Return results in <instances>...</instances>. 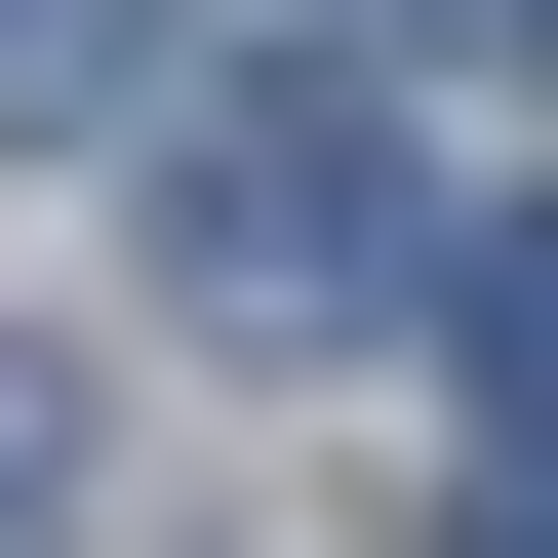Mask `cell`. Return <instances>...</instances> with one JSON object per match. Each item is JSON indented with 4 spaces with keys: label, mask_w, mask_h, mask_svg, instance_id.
Segmentation results:
<instances>
[{
    "label": "cell",
    "mask_w": 558,
    "mask_h": 558,
    "mask_svg": "<svg viewBox=\"0 0 558 558\" xmlns=\"http://www.w3.org/2000/svg\"><path fill=\"white\" fill-rule=\"evenodd\" d=\"M40 439H81V399H40V360H0V558H40V519H81V478H40Z\"/></svg>",
    "instance_id": "277c9868"
},
{
    "label": "cell",
    "mask_w": 558,
    "mask_h": 558,
    "mask_svg": "<svg viewBox=\"0 0 558 558\" xmlns=\"http://www.w3.org/2000/svg\"><path fill=\"white\" fill-rule=\"evenodd\" d=\"M160 40L199 0H0V120H160Z\"/></svg>",
    "instance_id": "7a4b0ae2"
},
{
    "label": "cell",
    "mask_w": 558,
    "mask_h": 558,
    "mask_svg": "<svg viewBox=\"0 0 558 558\" xmlns=\"http://www.w3.org/2000/svg\"><path fill=\"white\" fill-rule=\"evenodd\" d=\"M399 240H439V199H399V120H360V81L160 120V279H199V319H399Z\"/></svg>",
    "instance_id": "6da1fadb"
},
{
    "label": "cell",
    "mask_w": 558,
    "mask_h": 558,
    "mask_svg": "<svg viewBox=\"0 0 558 558\" xmlns=\"http://www.w3.org/2000/svg\"><path fill=\"white\" fill-rule=\"evenodd\" d=\"M439 319H478V399H519V439H558V199H519V240L439 279Z\"/></svg>",
    "instance_id": "3957f363"
},
{
    "label": "cell",
    "mask_w": 558,
    "mask_h": 558,
    "mask_svg": "<svg viewBox=\"0 0 558 558\" xmlns=\"http://www.w3.org/2000/svg\"><path fill=\"white\" fill-rule=\"evenodd\" d=\"M439 40H558V0H439Z\"/></svg>",
    "instance_id": "8992f818"
},
{
    "label": "cell",
    "mask_w": 558,
    "mask_h": 558,
    "mask_svg": "<svg viewBox=\"0 0 558 558\" xmlns=\"http://www.w3.org/2000/svg\"><path fill=\"white\" fill-rule=\"evenodd\" d=\"M439 558H558V439H519V478H478V519H439Z\"/></svg>",
    "instance_id": "5b68a950"
}]
</instances>
